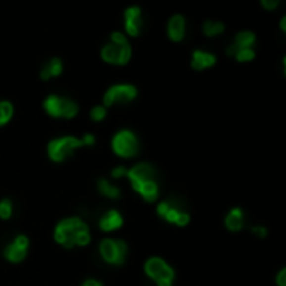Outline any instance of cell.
<instances>
[{"mask_svg": "<svg viewBox=\"0 0 286 286\" xmlns=\"http://www.w3.org/2000/svg\"><path fill=\"white\" fill-rule=\"evenodd\" d=\"M10 216H12V202L8 199H3L0 202V218L8 219Z\"/></svg>", "mask_w": 286, "mask_h": 286, "instance_id": "24", "label": "cell"}, {"mask_svg": "<svg viewBox=\"0 0 286 286\" xmlns=\"http://www.w3.org/2000/svg\"><path fill=\"white\" fill-rule=\"evenodd\" d=\"M112 44H116V46H124V44H127V42H126V37L121 32H114L112 34Z\"/></svg>", "mask_w": 286, "mask_h": 286, "instance_id": "27", "label": "cell"}, {"mask_svg": "<svg viewBox=\"0 0 286 286\" xmlns=\"http://www.w3.org/2000/svg\"><path fill=\"white\" fill-rule=\"evenodd\" d=\"M278 285L280 286H286V270H285V268L280 271V275H278Z\"/></svg>", "mask_w": 286, "mask_h": 286, "instance_id": "28", "label": "cell"}, {"mask_svg": "<svg viewBox=\"0 0 286 286\" xmlns=\"http://www.w3.org/2000/svg\"><path fill=\"white\" fill-rule=\"evenodd\" d=\"M82 286H102V285H100L99 281H95V280H87Z\"/></svg>", "mask_w": 286, "mask_h": 286, "instance_id": "33", "label": "cell"}, {"mask_svg": "<svg viewBox=\"0 0 286 286\" xmlns=\"http://www.w3.org/2000/svg\"><path fill=\"white\" fill-rule=\"evenodd\" d=\"M99 191L102 192L104 196H107V197H112V199H116V197H119V189L116 186H112V184H109L105 179H100L99 181Z\"/></svg>", "mask_w": 286, "mask_h": 286, "instance_id": "21", "label": "cell"}, {"mask_svg": "<svg viewBox=\"0 0 286 286\" xmlns=\"http://www.w3.org/2000/svg\"><path fill=\"white\" fill-rule=\"evenodd\" d=\"M102 59L109 64H117V65L127 64L131 59L129 44H124V46H116V44L112 42L107 44L102 49Z\"/></svg>", "mask_w": 286, "mask_h": 286, "instance_id": "6", "label": "cell"}, {"mask_svg": "<svg viewBox=\"0 0 286 286\" xmlns=\"http://www.w3.org/2000/svg\"><path fill=\"white\" fill-rule=\"evenodd\" d=\"M254 44V34L253 32H239L236 35L235 44L228 49V55H236L239 50L243 49H251Z\"/></svg>", "mask_w": 286, "mask_h": 286, "instance_id": "11", "label": "cell"}, {"mask_svg": "<svg viewBox=\"0 0 286 286\" xmlns=\"http://www.w3.org/2000/svg\"><path fill=\"white\" fill-rule=\"evenodd\" d=\"M29 248V239L27 236H17L15 241L12 244H8L5 248V258L12 263H19L25 258Z\"/></svg>", "mask_w": 286, "mask_h": 286, "instance_id": "9", "label": "cell"}, {"mask_svg": "<svg viewBox=\"0 0 286 286\" xmlns=\"http://www.w3.org/2000/svg\"><path fill=\"white\" fill-rule=\"evenodd\" d=\"M157 213H159V216L164 218L166 221L174 223V224H178V226H186L189 223L188 213L179 211L178 208H174V206L168 204V202H161V204L157 206Z\"/></svg>", "mask_w": 286, "mask_h": 286, "instance_id": "8", "label": "cell"}, {"mask_svg": "<svg viewBox=\"0 0 286 286\" xmlns=\"http://www.w3.org/2000/svg\"><path fill=\"white\" fill-rule=\"evenodd\" d=\"M14 116V107L10 102H0V126L7 124Z\"/></svg>", "mask_w": 286, "mask_h": 286, "instance_id": "22", "label": "cell"}, {"mask_svg": "<svg viewBox=\"0 0 286 286\" xmlns=\"http://www.w3.org/2000/svg\"><path fill=\"white\" fill-rule=\"evenodd\" d=\"M112 149L117 156L121 157H133L138 152V141L136 136L131 131H121L114 136L112 139Z\"/></svg>", "mask_w": 286, "mask_h": 286, "instance_id": "4", "label": "cell"}, {"mask_svg": "<svg viewBox=\"0 0 286 286\" xmlns=\"http://www.w3.org/2000/svg\"><path fill=\"white\" fill-rule=\"evenodd\" d=\"M236 59L239 62H246V60H253L254 59V50L253 49H243L236 54Z\"/></svg>", "mask_w": 286, "mask_h": 286, "instance_id": "25", "label": "cell"}, {"mask_svg": "<svg viewBox=\"0 0 286 286\" xmlns=\"http://www.w3.org/2000/svg\"><path fill=\"white\" fill-rule=\"evenodd\" d=\"M281 29L286 30V19H281Z\"/></svg>", "mask_w": 286, "mask_h": 286, "instance_id": "34", "label": "cell"}, {"mask_svg": "<svg viewBox=\"0 0 286 286\" xmlns=\"http://www.w3.org/2000/svg\"><path fill=\"white\" fill-rule=\"evenodd\" d=\"M84 146V143H82V139H76V138H60V139H55L52 141L49 144V156L52 161H64L65 157H69L70 154H72L76 149L82 147Z\"/></svg>", "mask_w": 286, "mask_h": 286, "instance_id": "3", "label": "cell"}, {"mask_svg": "<svg viewBox=\"0 0 286 286\" xmlns=\"http://www.w3.org/2000/svg\"><path fill=\"white\" fill-rule=\"evenodd\" d=\"M126 253H127L126 243H122L119 239H104L100 243V254L111 265H122Z\"/></svg>", "mask_w": 286, "mask_h": 286, "instance_id": "5", "label": "cell"}, {"mask_svg": "<svg viewBox=\"0 0 286 286\" xmlns=\"http://www.w3.org/2000/svg\"><path fill=\"white\" fill-rule=\"evenodd\" d=\"M146 273L151 278L156 281L157 286H171L174 280V271L173 268L166 261H162L161 258H151L146 263Z\"/></svg>", "mask_w": 286, "mask_h": 286, "instance_id": "2", "label": "cell"}, {"mask_svg": "<svg viewBox=\"0 0 286 286\" xmlns=\"http://www.w3.org/2000/svg\"><path fill=\"white\" fill-rule=\"evenodd\" d=\"M253 231L256 233L258 236H266V230L263 226H256V228H253Z\"/></svg>", "mask_w": 286, "mask_h": 286, "instance_id": "32", "label": "cell"}, {"mask_svg": "<svg viewBox=\"0 0 286 286\" xmlns=\"http://www.w3.org/2000/svg\"><path fill=\"white\" fill-rule=\"evenodd\" d=\"M139 24H141V10L139 7H131L126 10V30L129 35H136L139 34Z\"/></svg>", "mask_w": 286, "mask_h": 286, "instance_id": "12", "label": "cell"}, {"mask_svg": "<svg viewBox=\"0 0 286 286\" xmlns=\"http://www.w3.org/2000/svg\"><path fill=\"white\" fill-rule=\"evenodd\" d=\"M223 24L221 22H211V20H208L204 24V34L206 35H209V37H213V35H218V34H221L223 32Z\"/></svg>", "mask_w": 286, "mask_h": 286, "instance_id": "23", "label": "cell"}, {"mask_svg": "<svg viewBox=\"0 0 286 286\" xmlns=\"http://www.w3.org/2000/svg\"><path fill=\"white\" fill-rule=\"evenodd\" d=\"M82 143H84V146H92V144H94V136L86 134L84 138H82Z\"/></svg>", "mask_w": 286, "mask_h": 286, "instance_id": "30", "label": "cell"}, {"mask_svg": "<svg viewBox=\"0 0 286 286\" xmlns=\"http://www.w3.org/2000/svg\"><path fill=\"white\" fill-rule=\"evenodd\" d=\"M60 105H62V99L57 97V95H49L44 102L46 111L54 117H60Z\"/></svg>", "mask_w": 286, "mask_h": 286, "instance_id": "19", "label": "cell"}, {"mask_svg": "<svg viewBox=\"0 0 286 286\" xmlns=\"http://www.w3.org/2000/svg\"><path fill=\"white\" fill-rule=\"evenodd\" d=\"M77 114V104L72 102L69 99H62V105H60V117L70 119Z\"/></svg>", "mask_w": 286, "mask_h": 286, "instance_id": "20", "label": "cell"}, {"mask_svg": "<svg viewBox=\"0 0 286 286\" xmlns=\"http://www.w3.org/2000/svg\"><path fill=\"white\" fill-rule=\"evenodd\" d=\"M60 72H62V62H60L59 59H52L50 62L44 67L41 77L44 79V81H47V79H50V77L59 76Z\"/></svg>", "mask_w": 286, "mask_h": 286, "instance_id": "18", "label": "cell"}, {"mask_svg": "<svg viewBox=\"0 0 286 286\" xmlns=\"http://www.w3.org/2000/svg\"><path fill=\"white\" fill-rule=\"evenodd\" d=\"M55 241L65 248L72 246H86L89 244L91 235L87 230V224L79 218H69L57 224L55 228Z\"/></svg>", "mask_w": 286, "mask_h": 286, "instance_id": "1", "label": "cell"}, {"mask_svg": "<svg viewBox=\"0 0 286 286\" xmlns=\"http://www.w3.org/2000/svg\"><path fill=\"white\" fill-rule=\"evenodd\" d=\"M138 94L134 86H129V84H121V86H114L111 87L104 95V104L105 105H112L116 102H129L133 100Z\"/></svg>", "mask_w": 286, "mask_h": 286, "instance_id": "7", "label": "cell"}, {"mask_svg": "<svg viewBox=\"0 0 286 286\" xmlns=\"http://www.w3.org/2000/svg\"><path fill=\"white\" fill-rule=\"evenodd\" d=\"M214 64H216V57L213 54H206V52H201V50L194 52V57H192V67L196 70L213 67Z\"/></svg>", "mask_w": 286, "mask_h": 286, "instance_id": "13", "label": "cell"}, {"mask_svg": "<svg viewBox=\"0 0 286 286\" xmlns=\"http://www.w3.org/2000/svg\"><path fill=\"white\" fill-rule=\"evenodd\" d=\"M138 192L146 201L152 202V201L157 199V194H159V188H157V183L152 179V181H146V183L141 184V186L138 188Z\"/></svg>", "mask_w": 286, "mask_h": 286, "instance_id": "16", "label": "cell"}, {"mask_svg": "<svg viewBox=\"0 0 286 286\" xmlns=\"http://www.w3.org/2000/svg\"><path fill=\"white\" fill-rule=\"evenodd\" d=\"M261 3L265 8H275L276 5H278V0H263Z\"/></svg>", "mask_w": 286, "mask_h": 286, "instance_id": "29", "label": "cell"}, {"mask_svg": "<svg viewBox=\"0 0 286 286\" xmlns=\"http://www.w3.org/2000/svg\"><path fill=\"white\" fill-rule=\"evenodd\" d=\"M169 37L173 39L174 42H179L184 37V19L181 15H174L173 19L169 20Z\"/></svg>", "mask_w": 286, "mask_h": 286, "instance_id": "15", "label": "cell"}, {"mask_svg": "<svg viewBox=\"0 0 286 286\" xmlns=\"http://www.w3.org/2000/svg\"><path fill=\"white\" fill-rule=\"evenodd\" d=\"M124 174H127V171H126V168H122V166H121V168H116V169L112 171L114 178H121V176H124Z\"/></svg>", "mask_w": 286, "mask_h": 286, "instance_id": "31", "label": "cell"}, {"mask_svg": "<svg viewBox=\"0 0 286 286\" xmlns=\"http://www.w3.org/2000/svg\"><path fill=\"white\" fill-rule=\"evenodd\" d=\"M127 176H129L131 183H133L134 191H138V188H139L143 183L152 181L154 169H152L149 164H138V166H134V168L131 169L129 173H127Z\"/></svg>", "mask_w": 286, "mask_h": 286, "instance_id": "10", "label": "cell"}, {"mask_svg": "<svg viewBox=\"0 0 286 286\" xmlns=\"http://www.w3.org/2000/svg\"><path fill=\"white\" fill-rule=\"evenodd\" d=\"M91 117L94 119V121H102V119L105 117V107H102V105H97V107H94L91 111Z\"/></svg>", "mask_w": 286, "mask_h": 286, "instance_id": "26", "label": "cell"}, {"mask_svg": "<svg viewBox=\"0 0 286 286\" xmlns=\"http://www.w3.org/2000/svg\"><path fill=\"white\" fill-rule=\"evenodd\" d=\"M226 226H228V230H231V231L241 230V228H243V211L238 208L230 211V214L226 216Z\"/></svg>", "mask_w": 286, "mask_h": 286, "instance_id": "17", "label": "cell"}, {"mask_svg": "<svg viewBox=\"0 0 286 286\" xmlns=\"http://www.w3.org/2000/svg\"><path fill=\"white\" fill-rule=\"evenodd\" d=\"M122 226V216L117 211H109L105 216L100 219V228L104 231H114Z\"/></svg>", "mask_w": 286, "mask_h": 286, "instance_id": "14", "label": "cell"}]
</instances>
